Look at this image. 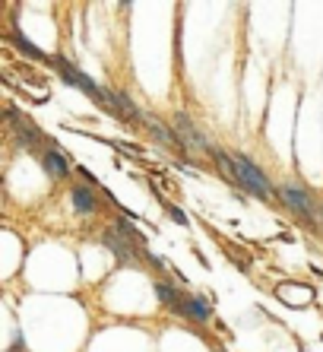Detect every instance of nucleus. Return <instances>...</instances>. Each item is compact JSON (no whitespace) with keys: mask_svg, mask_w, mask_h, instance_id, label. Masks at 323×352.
Returning <instances> with one entry per match:
<instances>
[{"mask_svg":"<svg viewBox=\"0 0 323 352\" xmlns=\"http://www.w3.org/2000/svg\"><path fill=\"white\" fill-rule=\"evenodd\" d=\"M171 127H175V137L184 143V149H194V153H212V146L206 143V137L197 131V124L190 121L184 111H175V118H171Z\"/></svg>","mask_w":323,"mask_h":352,"instance_id":"7ed1b4c3","label":"nucleus"},{"mask_svg":"<svg viewBox=\"0 0 323 352\" xmlns=\"http://www.w3.org/2000/svg\"><path fill=\"white\" fill-rule=\"evenodd\" d=\"M212 159L219 162V168H222V175H225L228 181H232L234 188H241V181H238V165H234V156H228L225 149L212 146Z\"/></svg>","mask_w":323,"mask_h":352,"instance_id":"f8f14e48","label":"nucleus"},{"mask_svg":"<svg viewBox=\"0 0 323 352\" xmlns=\"http://www.w3.org/2000/svg\"><path fill=\"white\" fill-rule=\"evenodd\" d=\"M155 295H159V302H165L168 308H178L181 305V292L168 283H155Z\"/></svg>","mask_w":323,"mask_h":352,"instance_id":"ddd939ff","label":"nucleus"},{"mask_svg":"<svg viewBox=\"0 0 323 352\" xmlns=\"http://www.w3.org/2000/svg\"><path fill=\"white\" fill-rule=\"evenodd\" d=\"M234 165H238V181H241L244 190H251V194L260 197V200H269V197H273V188H269L267 175H263L257 165H254L251 156L238 153V156H234Z\"/></svg>","mask_w":323,"mask_h":352,"instance_id":"f257e3e1","label":"nucleus"},{"mask_svg":"<svg viewBox=\"0 0 323 352\" xmlns=\"http://www.w3.org/2000/svg\"><path fill=\"white\" fill-rule=\"evenodd\" d=\"M7 41H10V45H13V48H16V51H19V54H25V58H29V60H41V64H51V58H48V54H45V51H41V48H35L32 41L25 38V35L19 32V29H13V32L7 35Z\"/></svg>","mask_w":323,"mask_h":352,"instance_id":"1a4fd4ad","label":"nucleus"},{"mask_svg":"<svg viewBox=\"0 0 323 352\" xmlns=\"http://www.w3.org/2000/svg\"><path fill=\"white\" fill-rule=\"evenodd\" d=\"M282 200L295 216H301L304 222H314V206H311V194L304 188H295V184H285L282 188Z\"/></svg>","mask_w":323,"mask_h":352,"instance_id":"39448f33","label":"nucleus"},{"mask_svg":"<svg viewBox=\"0 0 323 352\" xmlns=\"http://www.w3.org/2000/svg\"><path fill=\"white\" fill-rule=\"evenodd\" d=\"M105 248H108V251H111V254L118 257L121 263H140V251H143L137 241L124 238L118 229H114V232H105Z\"/></svg>","mask_w":323,"mask_h":352,"instance_id":"20e7f679","label":"nucleus"},{"mask_svg":"<svg viewBox=\"0 0 323 352\" xmlns=\"http://www.w3.org/2000/svg\"><path fill=\"white\" fill-rule=\"evenodd\" d=\"M70 204H73V210L82 216L96 213V194H92L89 188H82V184H76V188L70 190Z\"/></svg>","mask_w":323,"mask_h":352,"instance_id":"9b49d317","label":"nucleus"},{"mask_svg":"<svg viewBox=\"0 0 323 352\" xmlns=\"http://www.w3.org/2000/svg\"><path fill=\"white\" fill-rule=\"evenodd\" d=\"M76 172H80V175H82V178L89 181V184H96V178H92V175H89V172H86V168H82V165H76Z\"/></svg>","mask_w":323,"mask_h":352,"instance_id":"2eb2a0df","label":"nucleus"},{"mask_svg":"<svg viewBox=\"0 0 323 352\" xmlns=\"http://www.w3.org/2000/svg\"><path fill=\"white\" fill-rule=\"evenodd\" d=\"M143 127H146L149 133H153V137L159 140V143H162L165 149H171V153H178V156H184V153H187L184 143H181V140L175 137V133H171L168 127H165V124H162L155 115H143Z\"/></svg>","mask_w":323,"mask_h":352,"instance_id":"423d86ee","label":"nucleus"},{"mask_svg":"<svg viewBox=\"0 0 323 352\" xmlns=\"http://www.w3.org/2000/svg\"><path fill=\"white\" fill-rule=\"evenodd\" d=\"M108 98H111V105H114V111H118V121H121V124H137V121H143V111L133 105V98H130L127 92L108 89Z\"/></svg>","mask_w":323,"mask_h":352,"instance_id":"0eeeda50","label":"nucleus"},{"mask_svg":"<svg viewBox=\"0 0 323 352\" xmlns=\"http://www.w3.org/2000/svg\"><path fill=\"white\" fill-rule=\"evenodd\" d=\"M7 121H10V127H13V133H16L19 146L32 149V153H45V149H41V143H45L41 131L35 127L32 121H29V118L19 115V108H16V105H10V108H7Z\"/></svg>","mask_w":323,"mask_h":352,"instance_id":"f03ea898","label":"nucleus"},{"mask_svg":"<svg viewBox=\"0 0 323 352\" xmlns=\"http://www.w3.org/2000/svg\"><path fill=\"white\" fill-rule=\"evenodd\" d=\"M168 216L178 222V226H187V222H190V219L184 216V210H178V206H168Z\"/></svg>","mask_w":323,"mask_h":352,"instance_id":"4468645a","label":"nucleus"},{"mask_svg":"<svg viewBox=\"0 0 323 352\" xmlns=\"http://www.w3.org/2000/svg\"><path fill=\"white\" fill-rule=\"evenodd\" d=\"M301 352H304V349H301Z\"/></svg>","mask_w":323,"mask_h":352,"instance_id":"dca6fc26","label":"nucleus"},{"mask_svg":"<svg viewBox=\"0 0 323 352\" xmlns=\"http://www.w3.org/2000/svg\"><path fill=\"white\" fill-rule=\"evenodd\" d=\"M219 352H222V349H219Z\"/></svg>","mask_w":323,"mask_h":352,"instance_id":"f3484780","label":"nucleus"},{"mask_svg":"<svg viewBox=\"0 0 323 352\" xmlns=\"http://www.w3.org/2000/svg\"><path fill=\"white\" fill-rule=\"evenodd\" d=\"M41 168H45V175H48L51 181H64V178H70V165H67V159L60 156V153H57L54 146L41 153Z\"/></svg>","mask_w":323,"mask_h":352,"instance_id":"6e6552de","label":"nucleus"},{"mask_svg":"<svg viewBox=\"0 0 323 352\" xmlns=\"http://www.w3.org/2000/svg\"><path fill=\"white\" fill-rule=\"evenodd\" d=\"M175 311L184 314V318H190V320H210V305L203 302V298H194V295L181 298V305L175 308Z\"/></svg>","mask_w":323,"mask_h":352,"instance_id":"9d476101","label":"nucleus"}]
</instances>
